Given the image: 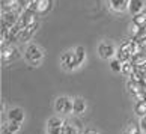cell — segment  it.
<instances>
[{
    "label": "cell",
    "instance_id": "cell-15",
    "mask_svg": "<svg viewBox=\"0 0 146 134\" xmlns=\"http://www.w3.org/2000/svg\"><path fill=\"white\" fill-rule=\"evenodd\" d=\"M20 125H21V124H15V122H8V124H6V127H8V128H9V130L12 131L14 134L20 130Z\"/></svg>",
    "mask_w": 146,
    "mask_h": 134
},
{
    "label": "cell",
    "instance_id": "cell-8",
    "mask_svg": "<svg viewBox=\"0 0 146 134\" xmlns=\"http://www.w3.org/2000/svg\"><path fill=\"white\" fill-rule=\"evenodd\" d=\"M109 3H110V8L111 9L121 12V11H123V9H128L129 0H109Z\"/></svg>",
    "mask_w": 146,
    "mask_h": 134
},
{
    "label": "cell",
    "instance_id": "cell-17",
    "mask_svg": "<svg viewBox=\"0 0 146 134\" xmlns=\"http://www.w3.org/2000/svg\"><path fill=\"white\" fill-rule=\"evenodd\" d=\"M128 90H129V92H133V94H137V92H139V86H137L136 83L129 82V84H128Z\"/></svg>",
    "mask_w": 146,
    "mask_h": 134
},
{
    "label": "cell",
    "instance_id": "cell-1",
    "mask_svg": "<svg viewBox=\"0 0 146 134\" xmlns=\"http://www.w3.org/2000/svg\"><path fill=\"white\" fill-rule=\"evenodd\" d=\"M42 57H44V53H42L41 48L35 44L27 45V48L24 50V59L30 63V65H39Z\"/></svg>",
    "mask_w": 146,
    "mask_h": 134
},
{
    "label": "cell",
    "instance_id": "cell-12",
    "mask_svg": "<svg viewBox=\"0 0 146 134\" xmlns=\"http://www.w3.org/2000/svg\"><path fill=\"white\" fill-rule=\"evenodd\" d=\"M110 69H113L115 72H121L122 71V62L119 59H111L110 60Z\"/></svg>",
    "mask_w": 146,
    "mask_h": 134
},
{
    "label": "cell",
    "instance_id": "cell-4",
    "mask_svg": "<svg viewBox=\"0 0 146 134\" xmlns=\"http://www.w3.org/2000/svg\"><path fill=\"white\" fill-rule=\"evenodd\" d=\"M98 54L102 59H111L116 54V50L111 44H109V42H101V44L98 45Z\"/></svg>",
    "mask_w": 146,
    "mask_h": 134
},
{
    "label": "cell",
    "instance_id": "cell-19",
    "mask_svg": "<svg viewBox=\"0 0 146 134\" xmlns=\"http://www.w3.org/2000/svg\"><path fill=\"white\" fill-rule=\"evenodd\" d=\"M131 68H133V66H131V63H128V62H127L125 65H122V71H123V72H127V74H131Z\"/></svg>",
    "mask_w": 146,
    "mask_h": 134
},
{
    "label": "cell",
    "instance_id": "cell-13",
    "mask_svg": "<svg viewBox=\"0 0 146 134\" xmlns=\"http://www.w3.org/2000/svg\"><path fill=\"white\" fill-rule=\"evenodd\" d=\"M74 51H75V56H77L80 65H82V63L84 62V59H86V51H84V48H83V47H77Z\"/></svg>",
    "mask_w": 146,
    "mask_h": 134
},
{
    "label": "cell",
    "instance_id": "cell-22",
    "mask_svg": "<svg viewBox=\"0 0 146 134\" xmlns=\"http://www.w3.org/2000/svg\"><path fill=\"white\" fill-rule=\"evenodd\" d=\"M123 134H131V133H129L128 130H125V131H123Z\"/></svg>",
    "mask_w": 146,
    "mask_h": 134
},
{
    "label": "cell",
    "instance_id": "cell-14",
    "mask_svg": "<svg viewBox=\"0 0 146 134\" xmlns=\"http://www.w3.org/2000/svg\"><path fill=\"white\" fill-rule=\"evenodd\" d=\"M62 134H78V131H77V128L71 124H63Z\"/></svg>",
    "mask_w": 146,
    "mask_h": 134
},
{
    "label": "cell",
    "instance_id": "cell-21",
    "mask_svg": "<svg viewBox=\"0 0 146 134\" xmlns=\"http://www.w3.org/2000/svg\"><path fill=\"white\" fill-rule=\"evenodd\" d=\"M2 134H14L12 131L9 130V128L6 127V125H3V128H2Z\"/></svg>",
    "mask_w": 146,
    "mask_h": 134
},
{
    "label": "cell",
    "instance_id": "cell-11",
    "mask_svg": "<svg viewBox=\"0 0 146 134\" xmlns=\"http://www.w3.org/2000/svg\"><path fill=\"white\" fill-rule=\"evenodd\" d=\"M65 122L62 119H59V117H50L47 122V128H60L63 127Z\"/></svg>",
    "mask_w": 146,
    "mask_h": 134
},
{
    "label": "cell",
    "instance_id": "cell-10",
    "mask_svg": "<svg viewBox=\"0 0 146 134\" xmlns=\"http://www.w3.org/2000/svg\"><path fill=\"white\" fill-rule=\"evenodd\" d=\"M36 27H38L36 23H32V24L27 26V27H24L23 32H21V39H27V36H30L32 33H33V32L36 30Z\"/></svg>",
    "mask_w": 146,
    "mask_h": 134
},
{
    "label": "cell",
    "instance_id": "cell-18",
    "mask_svg": "<svg viewBox=\"0 0 146 134\" xmlns=\"http://www.w3.org/2000/svg\"><path fill=\"white\" fill-rule=\"evenodd\" d=\"M62 128L63 127H60V128H47V133L48 134H62Z\"/></svg>",
    "mask_w": 146,
    "mask_h": 134
},
{
    "label": "cell",
    "instance_id": "cell-9",
    "mask_svg": "<svg viewBox=\"0 0 146 134\" xmlns=\"http://www.w3.org/2000/svg\"><path fill=\"white\" fill-rule=\"evenodd\" d=\"M134 111L139 116H146V101H137V104L134 105Z\"/></svg>",
    "mask_w": 146,
    "mask_h": 134
},
{
    "label": "cell",
    "instance_id": "cell-6",
    "mask_svg": "<svg viewBox=\"0 0 146 134\" xmlns=\"http://www.w3.org/2000/svg\"><path fill=\"white\" fill-rule=\"evenodd\" d=\"M143 8H145L143 0H129V3H128V11H129V14L134 15V17L142 14Z\"/></svg>",
    "mask_w": 146,
    "mask_h": 134
},
{
    "label": "cell",
    "instance_id": "cell-5",
    "mask_svg": "<svg viewBox=\"0 0 146 134\" xmlns=\"http://www.w3.org/2000/svg\"><path fill=\"white\" fill-rule=\"evenodd\" d=\"M8 121L9 122H15V124H21L24 121V111L20 109V107H12V109L8 110Z\"/></svg>",
    "mask_w": 146,
    "mask_h": 134
},
{
    "label": "cell",
    "instance_id": "cell-20",
    "mask_svg": "<svg viewBox=\"0 0 146 134\" xmlns=\"http://www.w3.org/2000/svg\"><path fill=\"white\" fill-rule=\"evenodd\" d=\"M83 134H98V131L95 130V128H88V130H84Z\"/></svg>",
    "mask_w": 146,
    "mask_h": 134
},
{
    "label": "cell",
    "instance_id": "cell-16",
    "mask_svg": "<svg viewBox=\"0 0 146 134\" xmlns=\"http://www.w3.org/2000/svg\"><path fill=\"white\" fill-rule=\"evenodd\" d=\"M128 131L131 133V134H145V133L142 131V128L136 127V125H129V127H128Z\"/></svg>",
    "mask_w": 146,
    "mask_h": 134
},
{
    "label": "cell",
    "instance_id": "cell-3",
    "mask_svg": "<svg viewBox=\"0 0 146 134\" xmlns=\"http://www.w3.org/2000/svg\"><path fill=\"white\" fill-rule=\"evenodd\" d=\"M54 109L57 113H62V115L72 113V100L69 96H59L54 101Z\"/></svg>",
    "mask_w": 146,
    "mask_h": 134
},
{
    "label": "cell",
    "instance_id": "cell-7",
    "mask_svg": "<svg viewBox=\"0 0 146 134\" xmlns=\"http://www.w3.org/2000/svg\"><path fill=\"white\" fill-rule=\"evenodd\" d=\"M86 101L83 98H74L72 100V113L75 115H82L84 113V110H86Z\"/></svg>",
    "mask_w": 146,
    "mask_h": 134
},
{
    "label": "cell",
    "instance_id": "cell-2",
    "mask_svg": "<svg viewBox=\"0 0 146 134\" xmlns=\"http://www.w3.org/2000/svg\"><path fill=\"white\" fill-rule=\"evenodd\" d=\"M60 65L63 69H66V71H74L75 68L80 66V62L77 56H75V51H66L63 53V54L60 56Z\"/></svg>",
    "mask_w": 146,
    "mask_h": 134
}]
</instances>
